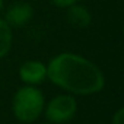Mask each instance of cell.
<instances>
[{
  "label": "cell",
  "mask_w": 124,
  "mask_h": 124,
  "mask_svg": "<svg viewBox=\"0 0 124 124\" xmlns=\"http://www.w3.org/2000/svg\"><path fill=\"white\" fill-rule=\"evenodd\" d=\"M47 78L61 89L79 95L96 93L105 86L99 67L73 53H61L51 58L47 66Z\"/></svg>",
  "instance_id": "1"
},
{
  "label": "cell",
  "mask_w": 124,
  "mask_h": 124,
  "mask_svg": "<svg viewBox=\"0 0 124 124\" xmlns=\"http://www.w3.org/2000/svg\"><path fill=\"white\" fill-rule=\"evenodd\" d=\"M13 114L19 121L32 123L35 121L44 109V95L39 89L34 88L32 85L21 88L12 102Z\"/></svg>",
  "instance_id": "2"
},
{
  "label": "cell",
  "mask_w": 124,
  "mask_h": 124,
  "mask_svg": "<svg viewBox=\"0 0 124 124\" xmlns=\"http://www.w3.org/2000/svg\"><path fill=\"white\" fill-rule=\"evenodd\" d=\"M76 99L70 95H58L51 99L45 108V117L54 124H61L72 120L76 114Z\"/></svg>",
  "instance_id": "3"
},
{
  "label": "cell",
  "mask_w": 124,
  "mask_h": 124,
  "mask_svg": "<svg viewBox=\"0 0 124 124\" xmlns=\"http://www.w3.org/2000/svg\"><path fill=\"white\" fill-rule=\"evenodd\" d=\"M32 15H34V9L29 3L18 2V3H13L8 9V12L5 15V21L9 26L19 28V26L26 25L32 19Z\"/></svg>",
  "instance_id": "4"
},
{
  "label": "cell",
  "mask_w": 124,
  "mask_h": 124,
  "mask_svg": "<svg viewBox=\"0 0 124 124\" xmlns=\"http://www.w3.org/2000/svg\"><path fill=\"white\" fill-rule=\"evenodd\" d=\"M19 76L26 85H38L47 78V66L41 61H25L19 69Z\"/></svg>",
  "instance_id": "5"
},
{
  "label": "cell",
  "mask_w": 124,
  "mask_h": 124,
  "mask_svg": "<svg viewBox=\"0 0 124 124\" xmlns=\"http://www.w3.org/2000/svg\"><path fill=\"white\" fill-rule=\"evenodd\" d=\"M67 21L76 28H86L91 23V13L85 6L72 5L67 8Z\"/></svg>",
  "instance_id": "6"
},
{
  "label": "cell",
  "mask_w": 124,
  "mask_h": 124,
  "mask_svg": "<svg viewBox=\"0 0 124 124\" xmlns=\"http://www.w3.org/2000/svg\"><path fill=\"white\" fill-rule=\"evenodd\" d=\"M12 45V29L5 19L0 18V58L5 57Z\"/></svg>",
  "instance_id": "7"
},
{
  "label": "cell",
  "mask_w": 124,
  "mask_h": 124,
  "mask_svg": "<svg viewBox=\"0 0 124 124\" xmlns=\"http://www.w3.org/2000/svg\"><path fill=\"white\" fill-rule=\"evenodd\" d=\"M112 124H124V109H123V108H120V109L114 114V117H112Z\"/></svg>",
  "instance_id": "8"
},
{
  "label": "cell",
  "mask_w": 124,
  "mask_h": 124,
  "mask_svg": "<svg viewBox=\"0 0 124 124\" xmlns=\"http://www.w3.org/2000/svg\"><path fill=\"white\" fill-rule=\"evenodd\" d=\"M51 2L58 8H69V6L75 5L78 0H51Z\"/></svg>",
  "instance_id": "9"
},
{
  "label": "cell",
  "mask_w": 124,
  "mask_h": 124,
  "mask_svg": "<svg viewBox=\"0 0 124 124\" xmlns=\"http://www.w3.org/2000/svg\"><path fill=\"white\" fill-rule=\"evenodd\" d=\"M2 6H3V0H0V9H2Z\"/></svg>",
  "instance_id": "10"
}]
</instances>
